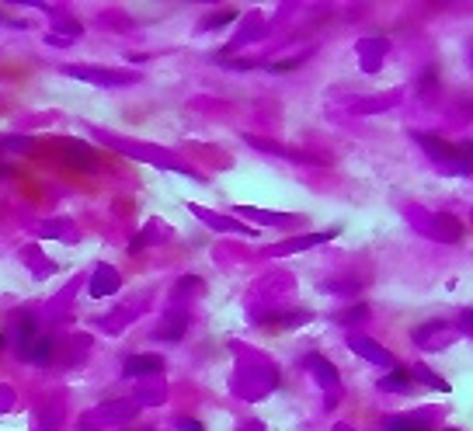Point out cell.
I'll return each instance as SVG.
<instances>
[{
    "instance_id": "cell-1",
    "label": "cell",
    "mask_w": 473,
    "mask_h": 431,
    "mask_svg": "<svg viewBox=\"0 0 473 431\" xmlns=\"http://www.w3.org/2000/svg\"><path fill=\"white\" fill-rule=\"evenodd\" d=\"M63 73H70V77H84L90 84H129V77L126 73H112V70H84V66H66Z\"/></svg>"
},
{
    "instance_id": "cell-2",
    "label": "cell",
    "mask_w": 473,
    "mask_h": 431,
    "mask_svg": "<svg viewBox=\"0 0 473 431\" xmlns=\"http://www.w3.org/2000/svg\"><path fill=\"white\" fill-rule=\"evenodd\" d=\"M52 338H32L28 345L21 348V358L25 362H35V365H49L52 362Z\"/></svg>"
},
{
    "instance_id": "cell-3",
    "label": "cell",
    "mask_w": 473,
    "mask_h": 431,
    "mask_svg": "<svg viewBox=\"0 0 473 431\" xmlns=\"http://www.w3.org/2000/svg\"><path fill=\"white\" fill-rule=\"evenodd\" d=\"M160 369H164V362L153 355H132L126 362V376H146V372H160Z\"/></svg>"
},
{
    "instance_id": "cell-4",
    "label": "cell",
    "mask_w": 473,
    "mask_h": 431,
    "mask_svg": "<svg viewBox=\"0 0 473 431\" xmlns=\"http://www.w3.org/2000/svg\"><path fill=\"white\" fill-rule=\"evenodd\" d=\"M348 345L355 348V351H362V355H369V362L393 365V355H390V351H383V348H376L373 341H366V338H348Z\"/></svg>"
},
{
    "instance_id": "cell-5",
    "label": "cell",
    "mask_w": 473,
    "mask_h": 431,
    "mask_svg": "<svg viewBox=\"0 0 473 431\" xmlns=\"http://www.w3.org/2000/svg\"><path fill=\"white\" fill-rule=\"evenodd\" d=\"M112 289H119V275L112 271V268H98V278L90 282V296H108Z\"/></svg>"
},
{
    "instance_id": "cell-6",
    "label": "cell",
    "mask_w": 473,
    "mask_h": 431,
    "mask_svg": "<svg viewBox=\"0 0 473 431\" xmlns=\"http://www.w3.org/2000/svg\"><path fill=\"white\" fill-rule=\"evenodd\" d=\"M66 157H70V164L74 167H81V171H94L98 164H94V153L81 146V143H66Z\"/></svg>"
},
{
    "instance_id": "cell-7",
    "label": "cell",
    "mask_w": 473,
    "mask_h": 431,
    "mask_svg": "<svg viewBox=\"0 0 473 431\" xmlns=\"http://www.w3.org/2000/svg\"><path fill=\"white\" fill-rule=\"evenodd\" d=\"M334 233H338V230H327V233H313V237L293 240V244H286V251H303V247H313V244H327V240H331Z\"/></svg>"
},
{
    "instance_id": "cell-8",
    "label": "cell",
    "mask_w": 473,
    "mask_h": 431,
    "mask_svg": "<svg viewBox=\"0 0 473 431\" xmlns=\"http://www.w3.org/2000/svg\"><path fill=\"white\" fill-rule=\"evenodd\" d=\"M383 389H404V386H411V372H404V369H397V372H390L387 379L380 383Z\"/></svg>"
},
{
    "instance_id": "cell-9",
    "label": "cell",
    "mask_w": 473,
    "mask_h": 431,
    "mask_svg": "<svg viewBox=\"0 0 473 431\" xmlns=\"http://www.w3.org/2000/svg\"><path fill=\"white\" fill-rule=\"evenodd\" d=\"M387 431H425V425H414V421H390Z\"/></svg>"
},
{
    "instance_id": "cell-10",
    "label": "cell",
    "mask_w": 473,
    "mask_h": 431,
    "mask_svg": "<svg viewBox=\"0 0 473 431\" xmlns=\"http://www.w3.org/2000/svg\"><path fill=\"white\" fill-rule=\"evenodd\" d=\"M435 73H438V70H435V66H428V70L421 73V84H418V87H421V90H428V87L435 84Z\"/></svg>"
},
{
    "instance_id": "cell-11",
    "label": "cell",
    "mask_w": 473,
    "mask_h": 431,
    "mask_svg": "<svg viewBox=\"0 0 473 431\" xmlns=\"http://www.w3.org/2000/svg\"><path fill=\"white\" fill-rule=\"evenodd\" d=\"M369 309L366 306H355V309H348V313H341V320H358V317H366Z\"/></svg>"
},
{
    "instance_id": "cell-12",
    "label": "cell",
    "mask_w": 473,
    "mask_h": 431,
    "mask_svg": "<svg viewBox=\"0 0 473 431\" xmlns=\"http://www.w3.org/2000/svg\"><path fill=\"white\" fill-rule=\"evenodd\" d=\"M233 18H237V11H226V14H219V18H213V21H209V28H219L223 21H233Z\"/></svg>"
},
{
    "instance_id": "cell-13",
    "label": "cell",
    "mask_w": 473,
    "mask_h": 431,
    "mask_svg": "<svg viewBox=\"0 0 473 431\" xmlns=\"http://www.w3.org/2000/svg\"><path fill=\"white\" fill-rule=\"evenodd\" d=\"M181 428H185V431H202L199 425H195V421H181Z\"/></svg>"
},
{
    "instance_id": "cell-14",
    "label": "cell",
    "mask_w": 473,
    "mask_h": 431,
    "mask_svg": "<svg viewBox=\"0 0 473 431\" xmlns=\"http://www.w3.org/2000/svg\"><path fill=\"white\" fill-rule=\"evenodd\" d=\"M0 174H14V167H0Z\"/></svg>"
},
{
    "instance_id": "cell-15",
    "label": "cell",
    "mask_w": 473,
    "mask_h": 431,
    "mask_svg": "<svg viewBox=\"0 0 473 431\" xmlns=\"http://www.w3.org/2000/svg\"><path fill=\"white\" fill-rule=\"evenodd\" d=\"M0 345H4V331H0Z\"/></svg>"
}]
</instances>
